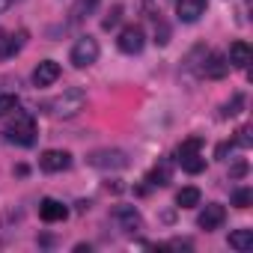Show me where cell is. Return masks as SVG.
I'll list each match as a JSON object with an SVG mask.
<instances>
[{"instance_id":"cell-1","label":"cell","mask_w":253,"mask_h":253,"mask_svg":"<svg viewBox=\"0 0 253 253\" xmlns=\"http://www.w3.org/2000/svg\"><path fill=\"white\" fill-rule=\"evenodd\" d=\"M84 104H86V92L78 89V86H72L63 95H57V98L48 101V113L57 116V119H72V116H78L84 110Z\"/></svg>"},{"instance_id":"cell-2","label":"cell","mask_w":253,"mask_h":253,"mask_svg":"<svg viewBox=\"0 0 253 253\" xmlns=\"http://www.w3.org/2000/svg\"><path fill=\"white\" fill-rule=\"evenodd\" d=\"M6 137L18 146H33L36 143V119L30 113H15V122L6 128Z\"/></svg>"},{"instance_id":"cell-3","label":"cell","mask_w":253,"mask_h":253,"mask_svg":"<svg viewBox=\"0 0 253 253\" xmlns=\"http://www.w3.org/2000/svg\"><path fill=\"white\" fill-rule=\"evenodd\" d=\"M69 60H72L75 69H86V66H92V63L98 60V42H95L92 36H81V39L72 45Z\"/></svg>"},{"instance_id":"cell-4","label":"cell","mask_w":253,"mask_h":253,"mask_svg":"<svg viewBox=\"0 0 253 253\" xmlns=\"http://www.w3.org/2000/svg\"><path fill=\"white\" fill-rule=\"evenodd\" d=\"M86 161L95 170H122V167H128V155L122 149H95Z\"/></svg>"},{"instance_id":"cell-5","label":"cell","mask_w":253,"mask_h":253,"mask_svg":"<svg viewBox=\"0 0 253 253\" xmlns=\"http://www.w3.org/2000/svg\"><path fill=\"white\" fill-rule=\"evenodd\" d=\"M116 45H119V51L122 54H140L143 51V45H146V33L137 27V24H131V27H125L122 33H119V39H116Z\"/></svg>"},{"instance_id":"cell-6","label":"cell","mask_w":253,"mask_h":253,"mask_svg":"<svg viewBox=\"0 0 253 253\" xmlns=\"http://www.w3.org/2000/svg\"><path fill=\"white\" fill-rule=\"evenodd\" d=\"M39 167L45 173H63V170L72 167V155L66 149H45L42 158H39Z\"/></svg>"},{"instance_id":"cell-7","label":"cell","mask_w":253,"mask_h":253,"mask_svg":"<svg viewBox=\"0 0 253 253\" xmlns=\"http://www.w3.org/2000/svg\"><path fill=\"white\" fill-rule=\"evenodd\" d=\"M223 220H226V209H223V206H217V203H209V206L200 211L197 226H200V229H206V232H211V229H220V226H223Z\"/></svg>"},{"instance_id":"cell-8","label":"cell","mask_w":253,"mask_h":253,"mask_svg":"<svg viewBox=\"0 0 253 253\" xmlns=\"http://www.w3.org/2000/svg\"><path fill=\"white\" fill-rule=\"evenodd\" d=\"M206 6H209V0H179L176 3V12H179V21L185 24H194L206 15Z\"/></svg>"},{"instance_id":"cell-9","label":"cell","mask_w":253,"mask_h":253,"mask_svg":"<svg viewBox=\"0 0 253 253\" xmlns=\"http://www.w3.org/2000/svg\"><path fill=\"white\" fill-rule=\"evenodd\" d=\"M39 217H42L45 223H60V220H66V217H69V209H66L60 200L45 197V200L39 203Z\"/></svg>"},{"instance_id":"cell-10","label":"cell","mask_w":253,"mask_h":253,"mask_svg":"<svg viewBox=\"0 0 253 253\" xmlns=\"http://www.w3.org/2000/svg\"><path fill=\"white\" fill-rule=\"evenodd\" d=\"M116 220H119V226L128 232V235H137V232L143 229V217H140V211L131 209V206H119V209H116Z\"/></svg>"},{"instance_id":"cell-11","label":"cell","mask_w":253,"mask_h":253,"mask_svg":"<svg viewBox=\"0 0 253 253\" xmlns=\"http://www.w3.org/2000/svg\"><path fill=\"white\" fill-rule=\"evenodd\" d=\"M250 60H253V48H250L247 42L238 39V42L229 45V54H226V63H229V66H235V69H247Z\"/></svg>"},{"instance_id":"cell-12","label":"cell","mask_w":253,"mask_h":253,"mask_svg":"<svg viewBox=\"0 0 253 253\" xmlns=\"http://www.w3.org/2000/svg\"><path fill=\"white\" fill-rule=\"evenodd\" d=\"M229 72V63H226V57L223 54H209L206 60H203V66H200V75L203 78H223Z\"/></svg>"},{"instance_id":"cell-13","label":"cell","mask_w":253,"mask_h":253,"mask_svg":"<svg viewBox=\"0 0 253 253\" xmlns=\"http://www.w3.org/2000/svg\"><path fill=\"white\" fill-rule=\"evenodd\" d=\"M60 78V63L57 60H42L33 72V84L36 86H51L54 81Z\"/></svg>"},{"instance_id":"cell-14","label":"cell","mask_w":253,"mask_h":253,"mask_svg":"<svg viewBox=\"0 0 253 253\" xmlns=\"http://www.w3.org/2000/svg\"><path fill=\"white\" fill-rule=\"evenodd\" d=\"M24 42H27V33L24 30H18V33H6V39H3V45H0V57H15L21 48H24Z\"/></svg>"},{"instance_id":"cell-15","label":"cell","mask_w":253,"mask_h":253,"mask_svg":"<svg viewBox=\"0 0 253 253\" xmlns=\"http://www.w3.org/2000/svg\"><path fill=\"white\" fill-rule=\"evenodd\" d=\"M229 247L238 250V253L253 250V229H232L229 232Z\"/></svg>"},{"instance_id":"cell-16","label":"cell","mask_w":253,"mask_h":253,"mask_svg":"<svg viewBox=\"0 0 253 253\" xmlns=\"http://www.w3.org/2000/svg\"><path fill=\"white\" fill-rule=\"evenodd\" d=\"M200 188H182L179 194H176V206L179 209H194V206H200Z\"/></svg>"},{"instance_id":"cell-17","label":"cell","mask_w":253,"mask_h":253,"mask_svg":"<svg viewBox=\"0 0 253 253\" xmlns=\"http://www.w3.org/2000/svg\"><path fill=\"white\" fill-rule=\"evenodd\" d=\"M179 164H182V170L191 173V176H197V173L206 170V158H203L200 152H197V155H188V158H179Z\"/></svg>"},{"instance_id":"cell-18","label":"cell","mask_w":253,"mask_h":253,"mask_svg":"<svg viewBox=\"0 0 253 253\" xmlns=\"http://www.w3.org/2000/svg\"><path fill=\"white\" fill-rule=\"evenodd\" d=\"M98 6V0H78L72 9V21H84L86 15H92V9Z\"/></svg>"},{"instance_id":"cell-19","label":"cell","mask_w":253,"mask_h":253,"mask_svg":"<svg viewBox=\"0 0 253 253\" xmlns=\"http://www.w3.org/2000/svg\"><path fill=\"white\" fill-rule=\"evenodd\" d=\"M200 149H203V137H188V140L176 149V161H179V158H188V155H197Z\"/></svg>"},{"instance_id":"cell-20","label":"cell","mask_w":253,"mask_h":253,"mask_svg":"<svg viewBox=\"0 0 253 253\" xmlns=\"http://www.w3.org/2000/svg\"><path fill=\"white\" fill-rule=\"evenodd\" d=\"M146 182H149V185H155V188H164V185H170V167H167V164L155 167V170L146 176Z\"/></svg>"},{"instance_id":"cell-21","label":"cell","mask_w":253,"mask_h":253,"mask_svg":"<svg viewBox=\"0 0 253 253\" xmlns=\"http://www.w3.org/2000/svg\"><path fill=\"white\" fill-rule=\"evenodd\" d=\"M12 110H18V95L0 92V116H6V113H12Z\"/></svg>"},{"instance_id":"cell-22","label":"cell","mask_w":253,"mask_h":253,"mask_svg":"<svg viewBox=\"0 0 253 253\" xmlns=\"http://www.w3.org/2000/svg\"><path fill=\"white\" fill-rule=\"evenodd\" d=\"M241 107H244V95L235 92V95L223 104V113H220V116H235V113H241Z\"/></svg>"},{"instance_id":"cell-23","label":"cell","mask_w":253,"mask_h":253,"mask_svg":"<svg viewBox=\"0 0 253 253\" xmlns=\"http://www.w3.org/2000/svg\"><path fill=\"white\" fill-rule=\"evenodd\" d=\"M250 203H253V191H250V188H241V191L232 194V206H235V209H247Z\"/></svg>"},{"instance_id":"cell-24","label":"cell","mask_w":253,"mask_h":253,"mask_svg":"<svg viewBox=\"0 0 253 253\" xmlns=\"http://www.w3.org/2000/svg\"><path fill=\"white\" fill-rule=\"evenodd\" d=\"M119 18H122V6H113V9L107 12V18L101 21V27H104V30H110V27H116V24H119Z\"/></svg>"},{"instance_id":"cell-25","label":"cell","mask_w":253,"mask_h":253,"mask_svg":"<svg viewBox=\"0 0 253 253\" xmlns=\"http://www.w3.org/2000/svg\"><path fill=\"white\" fill-rule=\"evenodd\" d=\"M232 143H235V146H244V149L250 146V128H247V125H244V128H238V137H235Z\"/></svg>"},{"instance_id":"cell-26","label":"cell","mask_w":253,"mask_h":253,"mask_svg":"<svg viewBox=\"0 0 253 253\" xmlns=\"http://www.w3.org/2000/svg\"><path fill=\"white\" fill-rule=\"evenodd\" d=\"M155 42H158V45H167V42H170V30H167V24H158V27H155Z\"/></svg>"},{"instance_id":"cell-27","label":"cell","mask_w":253,"mask_h":253,"mask_svg":"<svg viewBox=\"0 0 253 253\" xmlns=\"http://www.w3.org/2000/svg\"><path fill=\"white\" fill-rule=\"evenodd\" d=\"M229 176H232V179H241V176H247V164H244V161H238V164L229 170Z\"/></svg>"},{"instance_id":"cell-28","label":"cell","mask_w":253,"mask_h":253,"mask_svg":"<svg viewBox=\"0 0 253 253\" xmlns=\"http://www.w3.org/2000/svg\"><path fill=\"white\" fill-rule=\"evenodd\" d=\"M232 146H235L232 140H229V143H220V146H217V152H214V158H226V152H229Z\"/></svg>"},{"instance_id":"cell-29","label":"cell","mask_w":253,"mask_h":253,"mask_svg":"<svg viewBox=\"0 0 253 253\" xmlns=\"http://www.w3.org/2000/svg\"><path fill=\"white\" fill-rule=\"evenodd\" d=\"M15 3H21V0H0V15H3V12H9Z\"/></svg>"}]
</instances>
